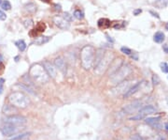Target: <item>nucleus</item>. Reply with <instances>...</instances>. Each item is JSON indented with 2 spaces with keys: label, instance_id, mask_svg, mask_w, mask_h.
I'll use <instances>...</instances> for the list:
<instances>
[{
  "label": "nucleus",
  "instance_id": "37",
  "mask_svg": "<svg viewBox=\"0 0 168 140\" xmlns=\"http://www.w3.org/2000/svg\"><path fill=\"white\" fill-rule=\"evenodd\" d=\"M3 71H4V65L0 62V73H2Z\"/></svg>",
  "mask_w": 168,
  "mask_h": 140
},
{
  "label": "nucleus",
  "instance_id": "31",
  "mask_svg": "<svg viewBox=\"0 0 168 140\" xmlns=\"http://www.w3.org/2000/svg\"><path fill=\"white\" fill-rule=\"evenodd\" d=\"M53 8H54V10H56V11L62 10V6L60 4H53Z\"/></svg>",
  "mask_w": 168,
  "mask_h": 140
},
{
  "label": "nucleus",
  "instance_id": "2",
  "mask_svg": "<svg viewBox=\"0 0 168 140\" xmlns=\"http://www.w3.org/2000/svg\"><path fill=\"white\" fill-rule=\"evenodd\" d=\"M29 75L32 77L35 82L38 84H45L50 79V76L47 73L45 68L43 67V65H40V64L33 65L31 69H30Z\"/></svg>",
  "mask_w": 168,
  "mask_h": 140
},
{
  "label": "nucleus",
  "instance_id": "20",
  "mask_svg": "<svg viewBox=\"0 0 168 140\" xmlns=\"http://www.w3.org/2000/svg\"><path fill=\"white\" fill-rule=\"evenodd\" d=\"M154 6L158 9H164L168 6V0H156Z\"/></svg>",
  "mask_w": 168,
  "mask_h": 140
},
{
  "label": "nucleus",
  "instance_id": "17",
  "mask_svg": "<svg viewBox=\"0 0 168 140\" xmlns=\"http://www.w3.org/2000/svg\"><path fill=\"white\" fill-rule=\"evenodd\" d=\"M97 26L101 29H106L110 26V21L106 18H101L97 22Z\"/></svg>",
  "mask_w": 168,
  "mask_h": 140
},
{
  "label": "nucleus",
  "instance_id": "30",
  "mask_svg": "<svg viewBox=\"0 0 168 140\" xmlns=\"http://www.w3.org/2000/svg\"><path fill=\"white\" fill-rule=\"evenodd\" d=\"M64 19L67 20V22H71V21H72V16H71L68 12H64Z\"/></svg>",
  "mask_w": 168,
  "mask_h": 140
},
{
  "label": "nucleus",
  "instance_id": "6",
  "mask_svg": "<svg viewBox=\"0 0 168 140\" xmlns=\"http://www.w3.org/2000/svg\"><path fill=\"white\" fill-rule=\"evenodd\" d=\"M26 119L25 117L22 116H16V115H12L10 117H8L4 119L5 123L8 124H11V125H15V126H22L23 124L26 123Z\"/></svg>",
  "mask_w": 168,
  "mask_h": 140
},
{
  "label": "nucleus",
  "instance_id": "13",
  "mask_svg": "<svg viewBox=\"0 0 168 140\" xmlns=\"http://www.w3.org/2000/svg\"><path fill=\"white\" fill-rule=\"evenodd\" d=\"M140 106H141V103L139 101H135L133 103H131L129 106H126L123 110H124V112H126L127 114H132L133 112L136 111V110L140 107Z\"/></svg>",
  "mask_w": 168,
  "mask_h": 140
},
{
  "label": "nucleus",
  "instance_id": "10",
  "mask_svg": "<svg viewBox=\"0 0 168 140\" xmlns=\"http://www.w3.org/2000/svg\"><path fill=\"white\" fill-rule=\"evenodd\" d=\"M129 86H130V82L128 81H125V82H122L117 85L116 89H114L113 91L115 94H121V93H125L129 89Z\"/></svg>",
  "mask_w": 168,
  "mask_h": 140
},
{
  "label": "nucleus",
  "instance_id": "18",
  "mask_svg": "<svg viewBox=\"0 0 168 140\" xmlns=\"http://www.w3.org/2000/svg\"><path fill=\"white\" fill-rule=\"evenodd\" d=\"M2 111L4 114H15L17 113V109L15 108L14 106H9V104H5V106H3V109Z\"/></svg>",
  "mask_w": 168,
  "mask_h": 140
},
{
  "label": "nucleus",
  "instance_id": "3",
  "mask_svg": "<svg viewBox=\"0 0 168 140\" xmlns=\"http://www.w3.org/2000/svg\"><path fill=\"white\" fill-rule=\"evenodd\" d=\"M9 101L15 107H20V108H25L30 103V99L25 94H23L22 92L20 91L11 93L9 96Z\"/></svg>",
  "mask_w": 168,
  "mask_h": 140
},
{
  "label": "nucleus",
  "instance_id": "7",
  "mask_svg": "<svg viewBox=\"0 0 168 140\" xmlns=\"http://www.w3.org/2000/svg\"><path fill=\"white\" fill-rule=\"evenodd\" d=\"M155 112H156V108L154 106H147L143 107L140 110V111L138 112V115L135 116V117H133V118H131L130 119L131 120H139L141 119H144L148 115L153 114Z\"/></svg>",
  "mask_w": 168,
  "mask_h": 140
},
{
  "label": "nucleus",
  "instance_id": "32",
  "mask_svg": "<svg viewBox=\"0 0 168 140\" xmlns=\"http://www.w3.org/2000/svg\"><path fill=\"white\" fill-rule=\"evenodd\" d=\"M4 83H5V79H3V78H1L0 79V94H2V92H3V85H4Z\"/></svg>",
  "mask_w": 168,
  "mask_h": 140
},
{
  "label": "nucleus",
  "instance_id": "29",
  "mask_svg": "<svg viewBox=\"0 0 168 140\" xmlns=\"http://www.w3.org/2000/svg\"><path fill=\"white\" fill-rule=\"evenodd\" d=\"M159 82H160V79H159V77H158V75L154 74L153 76H152V83H153L154 85H157V84H159Z\"/></svg>",
  "mask_w": 168,
  "mask_h": 140
},
{
  "label": "nucleus",
  "instance_id": "5",
  "mask_svg": "<svg viewBox=\"0 0 168 140\" xmlns=\"http://www.w3.org/2000/svg\"><path fill=\"white\" fill-rule=\"evenodd\" d=\"M113 59H114L113 53H111V52H106L104 56H102L99 63L95 67V73L98 75H102L103 73H105L106 70L109 68Z\"/></svg>",
  "mask_w": 168,
  "mask_h": 140
},
{
  "label": "nucleus",
  "instance_id": "22",
  "mask_svg": "<svg viewBox=\"0 0 168 140\" xmlns=\"http://www.w3.org/2000/svg\"><path fill=\"white\" fill-rule=\"evenodd\" d=\"M25 10L28 11L29 13H34L35 10H37V6H35L34 3H29L27 5H25Z\"/></svg>",
  "mask_w": 168,
  "mask_h": 140
},
{
  "label": "nucleus",
  "instance_id": "25",
  "mask_svg": "<svg viewBox=\"0 0 168 140\" xmlns=\"http://www.w3.org/2000/svg\"><path fill=\"white\" fill-rule=\"evenodd\" d=\"M74 17L77 18V20H82L84 18V15H83V12L80 11V10H76L74 11Z\"/></svg>",
  "mask_w": 168,
  "mask_h": 140
},
{
  "label": "nucleus",
  "instance_id": "33",
  "mask_svg": "<svg viewBox=\"0 0 168 140\" xmlns=\"http://www.w3.org/2000/svg\"><path fill=\"white\" fill-rule=\"evenodd\" d=\"M6 18H7V15L5 14V12H4V11L0 10V20L4 21V20H6Z\"/></svg>",
  "mask_w": 168,
  "mask_h": 140
},
{
  "label": "nucleus",
  "instance_id": "4",
  "mask_svg": "<svg viewBox=\"0 0 168 140\" xmlns=\"http://www.w3.org/2000/svg\"><path fill=\"white\" fill-rule=\"evenodd\" d=\"M131 73H132V68L129 65L121 66L115 73L111 74V77H110L111 84L118 85L119 83H122Z\"/></svg>",
  "mask_w": 168,
  "mask_h": 140
},
{
  "label": "nucleus",
  "instance_id": "40",
  "mask_svg": "<svg viewBox=\"0 0 168 140\" xmlns=\"http://www.w3.org/2000/svg\"><path fill=\"white\" fill-rule=\"evenodd\" d=\"M165 130L168 132V123H166V124H165Z\"/></svg>",
  "mask_w": 168,
  "mask_h": 140
},
{
  "label": "nucleus",
  "instance_id": "35",
  "mask_svg": "<svg viewBox=\"0 0 168 140\" xmlns=\"http://www.w3.org/2000/svg\"><path fill=\"white\" fill-rule=\"evenodd\" d=\"M163 49H164V53L168 54V44H164V45L163 46Z\"/></svg>",
  "mask_w": 168,
  "mask_h": 140
},
{
  "label": "nucleus",
  "instance_id": "16",
  "mask_svg": "<svg viewBox=\"0 0 168 140\" xmlns=\"http://www.w3.org/2000/svg\"><path fill=\"white\" fill-rule=\"evenodd\" d=\"M160 120H161L160 117H157V118H148L146 119V123L148 124L149 126H151V127L157 128V127H159Z\"/></svg>",
  "mask_w": 168,
  "mask_h": 140
},
{
  "label": "nucleus",
  "instance_id": "23",
  "mask_svg": "<svg viewBox=\"0 0 168 140\" xmlns=\"http://www.w3.org/2000/svg\"><path fill=\"white\" fill-rule=\"evenodd\" d=\"M15 44H16V46L18 47V49H19L21 52H23V51L25 50V48H26V44L25 43V40H18V42L15 43Z\"/></svg>",
  "mask_w": 168,
  "mask_h": 140
},
{
  "label": "nucleus",
  "instance_id": "1",
  "mask_svg": "<svg viewBox=\"0 0 168 140\" xmlns=\"http://www.w3.org/2000/svg\"><path fill=\"white\" fill-rule=\"evenodd\" d=\"M95 50L93 46L86 45L80 51V60L81 65L85 70H90L94 63Z\"/></svg>",
  "mask_w": 168,
  "mask_h": 140
},
{
  "label": "nucleus",
  "instance_id": "12",
  "mask_svg": "<svg viewBox=\"0 0 168 140\" xmlns=\"http://www.w3.org/2000/svg\"><path fill=\"white\" fill-rule=\"evenodd\" d=\"M54 66L56 67V69H58L59 71H61L63 73H65V71H67V63H65V60L61 56L54 59Z\"/></svg>",
  "mask_w": 168,
  "mask_h": 140
},
{
  "label": "nucleus",
  "instance_id": "26",
  "mask_svg": "<svg viewBox=\"0 0 168 140\" xmlns=\"http://www.w3.org/2000/svg\"><path fill=\"white\" fill-rule=\"evenodd\" d=\"M33 25H34V23L31 19H29V20L27 19L23 22V26H25V28H31L33 26Z\"/></svg>",
  "mask_w": 168,
  "mask_h": 140
},
{
  "label": "nucleus",
  "instance_id": "41",
  "mask_svg": "<svg viewBox=\"0 0 168 140\" xmlns=\"http://www.w3.org/2000/svg\"><path fill=\"white\" fill-rule=\"evenodd\" d=\"M3 60V56H1V55H0V62H1Z\"/></svg>",
  "mask_w": 168,
  "mask_h": 140
},
{
  "label": "nucleus",
  "instance_id": "42",
  "mask_svg": "<svg viewBox=\"0 0 168 140\" xmlns=\"http://www.w3.org/2000/svg\"><path fill=\"white\" fill-rule=\"evenodd\" d=\"M19 140H28V138H27V137H25V138H22V139H19Z\"/></svg>",
  "mask_w": 168,
  "mask_h": 140
},
{
  "label": "nucleus",
  "instance_id": "39",
  "mask_svg": "<svg viewBox=\"0 0 168 140\" xmlns=\"http://www.w3.org/2000/svg\"><path fill=\"white\" fill-rule=\"evenodd\" d=\"M40 1L45 2V3H50V2H51V0H40Z\"/></svg>",
  "mask_w": 168,
  "mask_h": 140
},
{
  "label": "nucleus",
  "instance_id": "24",
  "mask_svg": "<svg viewBox=\"0 0 168 140\" xmlns=\"http://www.w3.org/2000/svg\"><path fill=\"white\" fill-rule=\"evenodd\" d=\"M1 8L4 10H9L11 9V5H10L9 1H8V0H4V1L1 3Z\"/></svg>",
  "mask_w": 168,
  "mask_h": 140
},
{
  "label": "nucleus",
  "instance_id": "14",
  "mask_svg": "<svg viewBox=\"0 0 168 140\" xmlns=\"http://www.w3.org/2000/svg\"><path fill=\"white\" fill-rule=\"evenodd\" d=\"M142 85H143V82L142 83H137L136 85H135V86H133L132 87H130V89L124 93V98H129L131 96H133L135 93H136L137 91L139 90V89L141 87Z\"/></svg>",
  "mask_w": 168,
  "mask_h": 140
},
{
  "label": "nucleus",
  "instance_id": "11",
  "mask_svg": "<svg viewBox=\"0 0 168 140\" xmlns=\"http://www.w3.org/2000/svg\"><path fill=\"white\" fill-rule=\"evenodd\" d=\"M53 22H54V24L61 29H67L69 27V23L67 20H64L63 17L55 16L54 18H53Z\"/></svg>",
  "mask_w": 168,
  "mask_h": 140
},
{
  "label": "nucleus",
  "instance_id": "19",
  "mask_svg": "<svg viewBox=\"0 0 168 140\" xmlns=\"http://www.w3.org/2000/svg\"><path fill=\"white\" fill-rule=\"evenodd\" d=\"M164 38H165V36H164V34L163 33V32H156L155 33V35H154V38H153V40H154V42L155 43H161L164 40Z\"/></svg>",
  "mask_w": 168,
  "mask_h": 140
},
{
  "label": "nucleus",
  "instance_id": "36",
  "mask_svg": "<svg viewBox=\"0 0 168 140\" xmlns=\"http://www.w3.org/2000/svg\"><path fill=\"white\" fill-rule=\"evenodd\" d=\"M149 12H151V14H153V16H156V17H157V18H160V16L158 15V13L154 12V11H152V10H151V11H149Z\"/></svg>",
  "mask_w": 168,
  "mask_h": 140
},
{
  "label": "nucleus",
  "instance_id": "38",
  "mask_svg": "<svg viewBox=\"0 0 168 140\" xmlns=\"http://www.w3.org/2000/svg\"><path fill=\"white\" fill-rule=\"evenodd\" d=\"M106 38H107V40H109V42H111V43H113V42H114V40H112V39L109 36V35H106Z\"/></svg>",
  "mask_w": 168,
  "mask_h": 140
},
{
  "label": "nucleus",
  "instance_id": "28",
  "mask_svg": "<svg viewBox=\"0 0 168 140\" xmlns=\"http://www.w3.org/2000/svg\"><path fill=\"white\" fill-rule=\"evenodd\" d=\"M121 51L122 52L123 54H125V55H128V56H130L131 54H132V51H131V49H129L128 47H122L121 48Z\"/></svg>",
  "mask_w": 168,
  "mask_h": 140
},
{
  "label": "nucleus",
  "instance_id": "27",
  "mask_svg": "<svg viewBox=\"0 0 168 140\" xmlns=\"http://www.w3.org/2000/svg\"><path fill=\"white\" fill-rule=\"evenodd\" d=\"M161 72H163V73H168V64L165 63V62L161 63Z\"/></svg>",
  "mask_w": 168,
  "mask_h": 140
},
{
  "label": "nucleus",
  "instance_id": "21",
  "mask_svg": "<svg viewBox=\"0 0 168 140\" xmlns=\"http://www.w3.org/2000/svg\"><path fill=\"white\" fill-rule=\"evenodd\" d=\"M51 39V37H39V38H38L37 40H35V44H38V45H42L44 43H47Z\"/></svg>",
  "mask_w": 168,
  "mask_h": 140
},
{
  "label": "nucleus",
  "instance_id": "34",
  "mask_svg": "<svg viewBox=\"0 0 168 140\" xmlns=\"http://www.w3.org/2000/svg\"><path fill=\"white\" fill-rule=\"evenodd\" d=\"M142 12V10L141 9H137V10H134V14L136 16V15H138V14H140Z\"/></svg>",
  "mask_w": 168,
  "mask_h": 140
},
{
  "label": "nucleus",
  "instance_id": "44",
  "mask_svg": "<svg viewBox=\"0 0 168 140\" xmlns=\"http://www.w3.org/2000/svg\"><path fill=\"white\" fill-rule=\"evenodd\" d=\"M1 3H2V0H0V5H1Z\"/></svg>",
  "mask_w": 168,
  "mask_h": 140
},
{
  "label": "nucleus",
  "instance_id": "43",
  "mask_svg": "<svg viewBox=\"0 0 168 140\" xmlns=\"http://www.w3.org/2000/svg\"><path fill=\"white\" fill-rule=\"evenodd\" d=\"M165 28H166L167 30H168V23H167V24H166V26H165Z\"/></svg>",
  "mask_w": 168,
  "mask_h": 140
},
{
  "label": "nucleus",
  "instance_id": "15",
  "mask_svg": "<svg viewBox=\"0 0 168 140\" xmlns=\"http://www.w3.org/2000/svg\"><path fill=\"white\" fill-rule=\"evenodd\" d=\"M45 28H46V25L44 24V23L40 22L39 24H38V26H35L31 32H30V35H31L32 37L37 36L38 34L44 32V31H45Z\"/></svg>",
  "mask_w": 168,
  "mask_h": 140
},
{
  "label": "nucleus",
  "instance_id": "8",
  "mask_svg": "<svg viewBox=\"0 0 168 140\" xmlns=\"http://www.w3.org/2000/svg\"><path fill=\"white\" fill-rule=\"evenodd\" d=\"M19 130H20V128L18 127V126L8 124V123H5L4 125L1 126V128H0V131H1L2 135L5 136H13Z\"/></svg>",
  "mask_w": 168,
  "mask_h": 140
},
{
  "label": "nucleus",
  "instance_id": "9",
  "mask_svg": "<svg viewBox=\"0 0 168 140\" xmlns=\"http://www.w3.org/2000/svg\"><path fill=\"white\" fill-rule=\"evenodd\" d=\"M43 67L45 68L46 72L48 74H49L50 77H51L53 79H55L57 77V69L53 64H51L49 61H45V62H43Z\"/></svg>",
  "mask_w": 168,
  "mask_h": 140
}]
</instances>
